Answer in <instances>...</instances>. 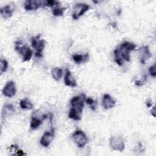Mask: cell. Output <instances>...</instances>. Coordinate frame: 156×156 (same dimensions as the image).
<instances>
[{
  "label": "cell",
  "instance_id": "obj_1",
  "mask_svg": "<svg viewBox=\"0 0 156 156\" xmlns=\"http://www.w3.org/2000/svg\"><path fill=\"white\" fill-rule=\"evenodd\" d=\"M136 45L130 41H124L118 46L113 51L115 62L119 66H122L124 62L130 61V52L134 51Z\"/></svg>",
  "mask_w": 156,
  "mask_h": 156
},
{
  "label": "cell",
  "instance_id": "obj_2",
  "mask_svg": "<svg viewBox=\"0 0 156 156\" xmlns=\"http://www.w3.org/2000/svg\"><path fill=\"white\" fill-rule=\"evenodd\" d=\"M15 50L22 57L23 62L29 61L32 57L33 52L32 49L21 40L15 42Z\"/></svg>",
  "mask_w": 156,
  "mask_h": 156
},
{
  "label": "cell",
  "instance_id": "obj_3",
  "mask_svg": "<svg viewBox=\"0 0 156 156\" xmlns=\"http://www.w3.org/2000/svg\"><path fill=\"white\" fill-rule=\"evenodd\" d=\"M31 46L35 51V55L37 57H41L43 56V51L45 48L46 41L44 39H40V36L32 37L30 38Z\"/></svg>",
  "mask_w": 156,
  "mask_h": 156
},
{
  "label": "cell",
  "instance_id": "obj_4",
  "mask_svg": "<svg viewBox=\"0 0 156 156\" xmlns=\"http://www.w3.org/2000/svg\"><path fill=\"white\" fill-rule=\"evenodd\" d=\"M86 98L87 96L84 93H81L80 95L73 96L70 100V105L71 108H73L75 110L82 113L85 106Z\"/></svg>",
  "mask_w": 156,
  "mask_h": 156
},
{
  "label": "cell",
  "instance_id": "obj_5",
  "mask_svg": "<svg viewBox=\"0 0 156 156\" xmlns=\"http://www.w3.org/2000/svg\"><path fill=\"white\" fill-rule=\"evenodd\" d=\"M72 140L79 148H82L88 143V138L85 133L82 130H76L72 134Z\"/></svg>",
  "mask_w": 156,
  "mask_h": 156
},
{
  "label": "cell",
  "instance_id": "obj_6",
  "mask_svg": "<svg viewBox=\"0 0 156 156\" xmlns=\"http://www.w3.org/2000/svg\"><path fill=\"white\" fill-rule=\"evenodd\" d=\"M90 5L85 3L79 2L74 5L73 9L71 16L73 20H77L80 16L83 15L90 9Z\"/></svg>",
  "mask_w": 156,
  "mask_h": 156
},
{
  "label": "cell",
  "instance_id": "obj_7",
  "mask_svg": "<svg viewBox=\"0 0 156 156\" xmlns=\"http://www.w3.org/2000/svg\"><path fill=\"white\" fill-rule=\"evenodd\" d=\"M110 146L113 151L122 152L125 149V143L121 136H112L110 138Z\"/></svg>",
  "mask_w": 156,
  "mask_h": 156
},
{
  "label": "cell",
  "instance_id": "obj_8",
  "mask_svg": "<svg viewBox=\"0 0 156 156\" xmlns=\"http://www.w3.org/2000/svg\"><path fill=\"white\" fill-rule=\"evenodd\" d=\"M2 93L3 95L7 98H12L16 93V88L15 82L12 80L8 81L2 88Z\"/></svg>",
  "mask_w": 156,
  "mask_h": 156
},
{
  "label": "cell",
  "instance_id": "obj_9",
  "mask_svg": "<svg viewBox=\"0 0 156 156\" xmlns=\"http://www.w3.org/2000/svg\"><path fill=\"white\" fill-rule=\"evenodd\" d=\"M54 138V129L51 128L50 130L46 131L41 136L40 143L44 147H48L52 143Z\"/></svg>",
  "mask_w": 156,
  "mask_h": 156
},
{
  "label": "cell",
  "instance_id": "obj_10",
  "mask_svg": "<svg viewBox=\"0 0 156 156\" xmlns=\"http://www.w3.org/2000/svg\"><path fill=\"white\" fill-rule=\"evenodd\" d=\"M139 58L141 64H146V63L152 57L151 52L149 50L148 46H143L138 49Z\"/></svg>",
  "mask_w": 156,
  "mask_h": 156
},
{
  "label": "cell",
  "instance_id": "obj_11",
  "mask_svg": "<svg viewBox=\"0 0 156 156\" xmlns=\"http://www.w3.org/2000/svg\"><path fill=\"white\" fill-rule=\"evenodd\" d=\"M43 6V1L27 0L24 4V9L26 11H34Z\"/></svg>",
  "mask_w": 156,
  "mask_h": 156
},
{
  "label": "cell",
  "instance_id": "obj_12",
  "mask_svg": "<svg viewBox=\"0 0 156 156\" xmlns=\"http://www.w3.org/2000/svg\"><path fill=\"white\" fill-rule=\"evenodd\" d=\"M116 105V101L108 94L105 93L102 99V106L105 110L113 108Z\"/></svg>",
  "mask_w": 156,
  "mask_h": 156
},
{
  "label": "cell",
  "instance_id": "obj_13",
  "mask_svg": "<svg viewBox=\"0 0 156 156\" xmlns=\"http://www.w3.org/2000/svg\"><path fill=\"white\" fill-rule=\"evenodd\" d=\"M64 82L66 86L70 87H75L77 86V82L72 75L71 72L68 68L65 69L64 76Z\"/></svg>",
  "mask_w": 156,
  "mask_h": 156
},
{
  "label": "cell",
  "instance_id": "obj_14",
  "mask_svg": "<svg viewBox=\"0 0 156 156\" xmlns=\"http://www.w3.org/2000/svg\"><path fill=\"white\" fill-rule=\"evenodd\" d=\"M49 116L46 114H44L42 115L41 118H38V116H32L31 120H30V127L32 130L37 129L38 127H39L43 121L45 120L46 118H48Z\"/></svg>",
  "mask_w": 156,
  "mask_h": 156
},
{
  "label": "cell",
  "instance_id": "obj_15",
  "mask_svg": "<svg viewBox=\"0 0 156 156\" xmlns=\"http://www.w3.org/2000/svg\"><path fill=\"white\" fill-rule=\"evenodd\" d=\"M15 11V8L13 5L10 4H7L3 7H2L0 9L1 15L2 18L6 20L10 18Z\"/></svg>",
  "mask_w": 156,
  "mask_h": 156
},
{
  "label": "cell",
  "instance_id": "obj_16",
  "mask_svg": "<svg viewBox=\"0 0 156 156\" xmlns=\"http://www.w3.org/2000/svg\"><path fill=\"white\" fill-rule=\"evenodd\" d=\"M89 58L90 56L88 53H86L85 54H75L72 55L73 60L77 64L86 63L89 60Z\"/></svg>",
  "mask_w": 156,
  "mask_h": 156
},
{
  "label": "cell",
  "instance_id": "obj_17",
  "mask_svg": "<svg viewBox=\"0 0 156 156\" xmlns=\"http://www.w3.org/2000/svg\"><path fill=\"white\" fill-rule=\"evenodd\" d=\"M51 75L55 81H58L63 76V70L60 67L53 68L51 70Z\"/></svg>",
  "mask_w": 156,
  "mask_h": 156
},
{
  "label": "cell",
  "instance_id": "obj_18",
  "mask_svg": "<svg viewBox=\"0 0 156 156\" xmlns=\"http://www.w3.org/2000/svg\"><path fill=\"white\" fill-rule=\"evenodd\" d=\"M82 113L75 110L73 108H71L69 111L68 117L69 118L74 121H80L82 118Z\"/></svg>",
  "mask_w": 156,
  "mask_h": 156
},
{
  "label": "cell",
  "instance_id": "obj_19",
  "mask_svg": "<svg viewBox=\"0 0 156 156\" xmlns=\"http://www.w3.org/2000/svg\"><path fill=\"white\" fill-rule=\"evenodd\" d=\"M14 111V107L12 104H4L2 108V113H1V117L2 119H4L5 117L10 113L13 112Z\"/></svg>",
  "mask_w": 156,
  "mask_h": 156
},
{
  "label": "cell",
  "instance_id": "obj_20",
  "mask_svg": "<svg viewBox=\"0 0 156 156\" xmlns=\"http://www.w3.org/2000/svg\"><path fill=\"white\" fill-rule=\"evenodd\" d=\"M20 106L23 110H31L34 108V104L27 98H24L20 101Z\"/></svg>",
  "mask_w": 156,
  "mask_h": 156
},
{
  "label": "cell",
  "instance_id": "obj_21",
  "mask_svg": "<svg viewBox=\"0 0 156 156\" xmlns=\"http://www.w3.org/2000/svg\"><path fill=\"white\" fill-rule=\"evenodd\" d=\"M66 7H60L59 6L54 7L52 9V15L55 16H63L65 11L66 10Z\"/></svg>",
  "mask_w": 156,
  "mask_h": 156
},
{
  "label": "cell",
  "instance_id": "obj_22",
  "mask_svg": "<svg viewBox=\"0 0 156 156\" xmlns=\"http://www.w3.org/2000/svg\"><path fill=\"white\" fill-rule=\"evenodd\" d=\"M60 4V2L55 0H47L43 1V6L42 7H49L52 9L58 7Z\"/></svg>",
  "mask_w": 156,
  "mask_h": 156
},
{
  "label": "cell",
  "instance_id": "obj_23",
  "mask_svg": "<svg viewBox=\"0 0 156 156\" xmlns=\"http://www.w3.org/2000/svg\"><path fill=\"white\" fill-rule=\"evenodd\" d=\"M1 74L6 72L9 66V63L5 58H1Z\"/></svg>",
  "mask_w": 156,
  "mask_h": 156
},
{
  "label": "cell",
  "instance_id": "obj_24",
  "mask_svg": "<svg viewBox=\"0 0 156 156\" xmlns=\"http://www.w3.org/2000/svg\"><path fill=\"white\" fill-rule=\"evenodd\" d=\"M85 103L90 107V108L92 110L94 111L96 110V102L93 98L90 97L87 98L85 100Z\"/></svg>",
  "mask_w": 156,
  "mask_h": 156
},
{
  "label": "cell",
  "instance_id": "obj_25",
  "mask_svg": "<svg viewBox=\"0 0 156 156\" xmlns=\"http://www.w3.org/2000/svg\"><path fill=\"white\" fill-rule=\"evenodd\" d=\"M149 73L152 77H155L156 76V71H155V65L153 64L149 68Z\"/></svg>",
  "mask_w": 156,
  "mask_h": 156
},
{
  "label": "cell",
  "instance_id": "obj_26",
  "mask_svg": "<svg viewBox=\"0 0 156 156\" xmlns=\"http://www.w3.org/2000/svg\"><path fill=\"white\" fill-rule=\"evenodd\" d=\"M146 79H147V76L144 75V77H143V78H142V79H138V80H135V85L136 86H138V87L142 86L144 83V82H146Z\"/></svg>",
  "mask_w": 156,
  "mask_h": 156
},
{
  "label": "cell",
  "instance_id": "obj_27",
  "mask_svg": "<svg viewBox=\"0 0 156 156\" xmlns=\"http://www.w3.org/2000/svg\"><path fill=\"white\" fill-rule=\"evenodd\" d=\"M16 155H25V153L21 150V149H20L19 148L16 150Z\"/></svg>",
  "mask_w": 156,
  "mask_h": 156
},
{
  "label": "cell",
  "instance_id": "obj_28",
  "mask_svg": "<svg viewBox=\"0 0 156 156\" xmlns=\"http://www.w3.org/2000/svg\"><path fill=\"white\" fill-rule=\"evenodd\" d=\"M146 105L147 107H151L152 105V101L151 99H148L146 101Z\"/></svg>",
  "mask_w": 156,
  "mask_h": 156
},
{
  "label": "cell",
  "instance_id": "obj_29",
  "mask_svg": "<svg viewBox=\"0 0 156 156\" xmlns=\"http://www.w3.org/2000/svg\"><path fill=\"white\" fill-rule=\"evenodd\" d=\"M155 106H154L152 107V108L151 109V115L153 116H155Z\"/></svg>",
  "mask_w": 156,
  "mask_h": 156
}]
</instances>
